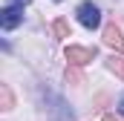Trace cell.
I'll use <instances>...</instances> for the list:
<instances>
[{
	"mask_svg": "<svg viewBox=\"0 0 124 121\" xmlns=\"http://www.w3.org/2000/svg\"><path fill=\"white\" fill-rule=\"evenodd\" d=\"M78 20H81V26L95 29V26L101 23V12H98V6H95V3H81V6H78Z\"/></svg>",
	"mask_w": 124,
	"mask_h": 121,
	"instance_id": "1",
	"label": "cell"
},
{
	"mask_svg": "<svg viewBox=\"0 0 124 121\" xmlns=\"http://www.w3.org/2000/svg\"><path fill=\"white\" fill-rule=\"evenodd\" d=\"M95 58V46H66V60L72 63V66H84V63H90Z\"/></svg>",
	"mask_w": 124,
	"mask_h": 121,
	"instance_id": "2",
	"label": "cell"
},
{
	"mask_svg": "<svg viewBox=\"0 0 124 121\" xmlns=\"http://www.w3.org/2000/svg\"><path fill=\"white\" fill-rule=\"evenodd\" d=\"M104 43L110 49H116V52H124V35H121V29L116 23H107L104 26Z\"/></svg>",
	"mask_w": 124,
	"mask_h": 121,
	"instance_id": "3",
	"label": "cell"
},
{
	"mask_svg": "<svg viewBox=\"0 0 124 121\" xmlns=\"http://www.w3.org/2000/svg\"><path fill=\"white\" fill-rule=\"evenodd\" d=\"M23 20V12H20V6H9V9H3V17H0V23H3V29H15L17 23Z\"/></svg>",
	"mask_w": 124,
	"mask_h": 121,
	"instance_id": "4",
	"label": "cell"
},
{
	"mask_svg": "<svg viewBox=\"0 0 124 121\" xmlns=\"http://www.w3.org/2000/svg\"><path fill=\"white\" fill-rule=\"evenodd\" d=\"M52 35H55L58 40H66V38H72V29H69V23H66L63 17H58V20L52 23Z\"/></svg>",
	"mask_w": 124,
	"mask_h": 121,
	"instance_id": "5",
	"label": "cell"
},
{
	"mask_svg": "<svg viewBox=\"0 0 124 121\" xmlns=\"http://www.w3.org/2000/svg\"><path fill=\"white\" fill-rule=\"evenodd\" d=\"M107 69H110V72H116V75H118V78L124 81V55H121V52L107 58Z\"/></svg>",
	"mask_w": 124,
	"mask_h": 121,
	"instance_id": "6",
	"label": "cell"
},
{
	"mask_svg": "<svg viewBox=\"0 0 124 121\" xmlns=\"http://www.w3.org/2000/svg\"><path fill=\"white\" fill-rule=\"evenodd\" d=\"M0 104H3V110H12L15 107V98H12L9 84H0Z\"/></svg>",
	"mask_w": 124,
	"mask_h": 121,
	"instance_id": "7",
	"label": "cell"
},
{
	"mask_svg": "<svg viewBox=\"0 0 124 121\" xmlns=\"http://www.w3.org/2000/svg\"><path fill=\"white\" fill-rule=\"evenodd\" d=\"M63 78H66V84H75V87H78V84H84L81 72H78V69H75L72 63H69V69H66V75H63Z\"/></svg>",
	"mask_w": 124,
	"mask_h": 121,
	"instance_id": "8",
	"label": "cell"
},
{
	"mask_svg": "<svg viewBox=\"0 0 124 121\" xmlns=\"http://www.w3.org/2000/svg\"><path fill=\"white\" fill-rule=\"evenodd\" d=\"M101 121H121V118H118L116 113H107V115H104V118H101Z\"/></svg>",
	"mask_w": 124,
	"mask_h": 121,
	"instance_id": "9",
	"label": "cell"
},
{
	"mask_svg": "<svg viewBox=\"0 0 124 121\" xmlns=\"http://www.w3.org/2000/svg\"><path fill=\"white\" fill-rule=\"evenodd\" d=\"M12 3H15V6H29L32 0H12Z\"/></svg>",
	"mask_w": 124,
	"mask_h": 121,
	"instance_id": "10",
	"label": "cell"
},
{
	"mask_svg": "<svg viewBox=\"0 0 124 121\" xmlns=\"http://www.w3.org/2000/svg\"><path fill=\"white\" fill-rule=\"evenodd\" d=\"M121 110H124V104H121Z\"/></svg>",
	"mask_w": 124,
	"mask_h": 121,
	"instance_id": "11",
	"label": "cell"
}]
</instances>
